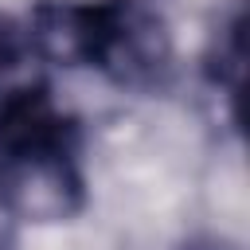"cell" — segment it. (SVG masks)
<instances>
[{
	"mask_svg": "<svg viewBox=\"0 0 250 250\" xmlns=\"http://www.w3.org/2000/svg\"><path fill=\"white\" fill-rule=\"evenodd\" d=\"M172 39L145 0H94V51L90 66L125 86H148L168 70Z\"/></svg>",
	"mask_w": 250,
	"mask_h": 250,
	"instance_id": "obj_1",
	"label": "cell"
},
{
	"mask_svg": "<svg viewBox=\"0 0 250 250\" xmlns=\"http://www.w3.org/2000/svg\"><path fill=\"white\" fill-rule=\"evenodd\" d=\"M0 152L4 160L70 152V121L43 86H20L0 98Z\"/></svg>",
	"mask_w": 250,
	"mask_h": 250,
	"instance_id": "obj_2",
	"label": "cell"
},
{
	"mask_svg": "<svg viewBox=\"0 0 250 250\" xmlns=\"http://www.w3.org/2000/svg\"><path fill=\"white\" fill-rule=\"evenodd\" d=\"M31 47L59 66H90L94 0H43L31 16Z\"/></svg>",
	"mask_w": 250,
	"mask_h": 250,
	"instance_id": "obj_3",
	"label": "cell"
},
{
	"mask_svg": "<svg viewBox=\"0 0 250 250\" xmlns=\"http://www.w3.org/2000/svg\"><path fill=\"white\" fill-rule=\"evenodd\" d=\"M16 223H20V211H16L12 191L4 184V172H0V250H12L16 246Z\"/></svg>",
	"mask_w": 250,
	"mask_h": 250,
	"instance_id": "obj_4",
	"label": "cell"
}]
</instances>
